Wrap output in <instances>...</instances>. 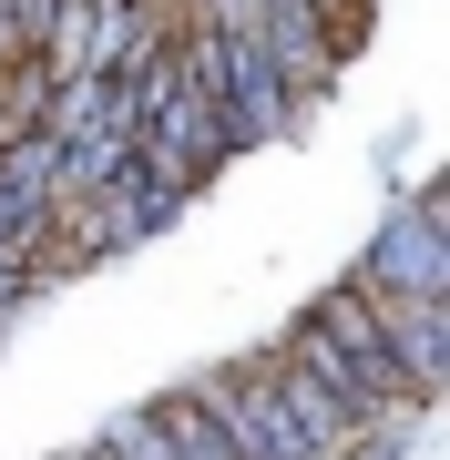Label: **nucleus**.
I'll return each mask as SVG.
<instances>
[{"instance_id": "1", "label": "nucleus", "mask_w": 450, "mask_h": 460, "mask_svg": "<svg viewBox=\"0 0 450 460\" xmlns=\"http://www.w3.org/2000/svg\"><path fill=\"white\" fill-rule=\"evenodd\" d=\"M184 399H195V410L235 440V460H307L297 429H287V410L267 399V378H256V358H246V368H205V378H184Z\"/></svg>"}, {"instance_id": "3", "label": "nucleus", "mask_w": 450, "mask_h": 460, "mask_svg": "<svg viewBox=\"0 0 450 460\" xmlns=\"http://www.w3.org/2000/svg\"><path fill=\"white\" fill-rule=\"evenodd\" d=\"M83 460H102V450H83Z\"/></svg>"}, {"instance_id": "2", "label": "nucleus", "mask_w": 450, "mask_h": 460, "mask_svg": "<svg viewBox=\"0 0 450 460\" xmlns=\"http://www.w3.org/2000/svg\"><path fill=\"white\" fill-rule=\"evenodd\" d=\"M144 420H154V440H164L174 460H235V440H225V429L205 420V410H195V399H184V389H174V399H154Z\"/></svg>"}]
</instances>
